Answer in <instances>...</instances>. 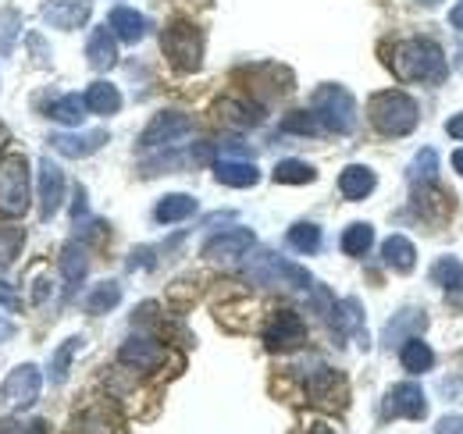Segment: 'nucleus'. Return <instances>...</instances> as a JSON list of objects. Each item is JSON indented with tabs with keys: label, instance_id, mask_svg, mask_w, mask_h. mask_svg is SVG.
<instances>
[{
	"label": "nucleus",
	"instance_id": "f257e3e1",
	"mask_svg": "<svg viewBox=\"0 0 463 434\" xmlns=\"http://www.w3.org/2000/svg\"><path fill=\"white\" fill-rule=\"evenodd\" d=\"M389 68L396 71L400 82H424V86H439L449 71L446 64V54L439 43L431 40H403L392 47V57H389Z\"/></svg>",
	"mask_w": 463,
	"mask_h": 434
},
{
	"label": "nucleus",
	"instance_id": "f03ea898",
	"mask_svg": "<svg viewBox=\"0 0 463 434\" xmlns=\"http://www.w3.org/2000/svg\"><path fill=\"white\" fill-rule=\"evenodd\" d=\"M367 114H371V125L382 132V136H410L417 128V100L403 93V90H385V93H374L371 104H367Z\"/></svg>",
	"mask_w": 463,
	"mask_h": 434
},
{
	"label": "nucleus",
	"instance_id": "7ed1b4c3",
	"mask_svg": "<svg viewBox=\"0 0 463 434\" xmlns=\"http://www.w3.org/2000/svg\"><path fill=\"white\" fill-rule=\"evenodd\" d=\"M314 114H317L321 128H328L335 136H349L356 128V100L346 86H335V82L321 86L314 93Z\"/></svg>",
	"mask_w": 463,
	"mask_h": 434
},
{
	"label": "nucleus",
	"instance_id": "20e7f679",
	"mask_svg": "<svg viewBox=\"0 0 463 434\" xmlns=\"http://www.w3.org/2000/svg\"><path fill=\"white\" fill-rule=\"evenodd\" d=\"M242 271H246V278H250L253 285H264V288H275V285H286V288H314L310 274L303 271V268H296V264H289V260L279 257V253H257V257L246 260Z\"/></svg>",
	"mask_w": 463,
	"mask_h": 434
},
{
	"label": "nucleus",
	"instance_id": "39448f33",
	"mask_svg": "<svg viewBox=\"0 0 463 434\" xmlns=\"http://www.w3.org/2000/svg\"><path fill=\"white\" fill-rule=\"evenodd\" d=\"M33 207V189H29V164L25 157L11 154L0 161V214L22 217Z\"/></svg>",
	"mask_w": 463,
	"mask_h": 434
},
{
	"label": "nucleus",
	"instance_id": "423d86ee",
	"mask_svg": "<svg viewBox=\"0 0 463 434\" xmlns=\"http://www.w3.org/2000/svg\"><path fill=\"white\" fill-rule=\"evenodd\" d=\"M161 47H165V57L178 71H196L200 61H203V36L189 22H172L161 36Z\"/></svg>",
	"mask_w": 463,
	"mask_h": 434
},
{
	"label": "nucleus",
	"instance_id": "0eeeda50",
	"mask_svg": "<svg viewBox=\"0 0 463 434\" xmlns=\"http://www.w3.org/2000/svg\"><path fill=\"white\" fill-rule=\"evenodd\" d=\"M40 388H43V374H40V367L22 363V367H14V371L4 378L0 395H4L7 410H29V406H36Z\"/></svg>",
	"mask_w": 463,
	"mask_h": 434
},
{
	"label": "nucleus",
	"instance_id": "6e6552de",
	"mask_svg": "<svg viewBox=\"0 0 463 434\" xmlns=\"http://www.w3.org/2000/svg\"><path fill=\"white\" fill-rule=\"evenodd\" d=\"M189 132H193V121H189L182 110H165V114H157V118L143 128L139 146H146V150H154V146H172L178 139H185Z\"/></svg>",
	"mask_w": 463,
	"mask_h": 434
},
{
	"label": "nucleus",
	"instance_id": "1a4fd4ad",
	"mask_svg": "<svg viewBox=\"0 0 463 434\" xmlns=\"http://www.w3.org/2000/svg\"><path fill=\"white\" fill-rule=\"evenodd\" d=\"M307 342V327L299 321V314L292 310H279L271 317V325L264 327V345L271 353H289V349H299Z\"/></svg>",
	"mask_w": 463,
	"mask_h": 434
},
{
	"label": "nucleus",
	"instance_id": "9d476101",
	"mask_svg": "<svg viewBox=\"0 0 463 434\" xmlns=\"http://www.w3.org/2000/svg\"><path fill=\"white\" fill-rule=\"evenodd\" d=\"M385 417L396 420V417H406V420H420L428 413V402H424V392L420 384L413 381H403V384H392L389 395H385Z\"/></svg>",
	"mask_w": 463,
	"mask_h": 434
},
{
	"label": "nucleus",
	"instance_id": "9b49d317",
	"mask_svg": "<svg viewBox=\"0 0 463 434\" xmlns=\"http://www.w3.org/2000/svg\"><path fill=\"white\" fill-rule=\"evenodd\" d=\"M93 14V4L90 0H47L43 4V22L51 29L61 33H71V29H82Z\"/></svg>",
	"mask_w": 463,
	"mask_h": 434
},
{
	"label": "nucleus",
	"instance_id": "f8f14e48",
	"mask_svg": "<svg viewBox=\"0 0 463 434\" xmlns=\"http://www.w3.org/2000/svg\"><path fill=\"white\" fill-rule=\"evenodd\" d=\"M64 171H61L54 161H40V217L43 221H51V217L61 211V203H64Z\"/></svg>",
	"mask_w": 463,
	"mask_h": 434
},
{
	"label": "nucleus",
	"instance_id": "ddd939ff",
	"mask_svg": "<svg viewBox=\"0 0 463 434\" xmlns=\"http://www.w3.org/2000/svg\"><path fill=\"white\" fill-rule=\"evenodd\" d=\"M250 246H253V231L250 228H229V231H222V235L203 242V257L207 260H235Z\"/></svg>",
	"mask_w": 463,
	"mask_h": 434
},
{
	"label": "nucleus",
	"instance_id": "4468645a",
	"mask_svg": "<svg viewBox=\"0 0 463 434\" xmlns=\"http://www.w3.org/2000/svg\"><path fill=\"white\" fill-rule=\"evenodd\" d=\"M104 143H108V132L104 128H93V132H58V136H51V146L58 150L61 157H90Z\"/></svg>",
	"mask_w": 463,
	"mask_h": 434
},
{
	"label": "nucleus",
	"instance_id": "2eb2a0df",
	"mask_svg": "<svg viewBox=\"0 0 463 434\" xmlns=\"http://www.w3.org/2000/svg\"><path fill=\"white\" fill-rule=\"evenodd\" d=\"M307 395L321 406H335L346 399V381L339 378L332 367H317L310 378H307Z\"/></svg>",
	"mask_w": 463,
	"mask_h": 434
},
{
	"label": "nucleus",
	"instance_id": "dca6fc26",
	"mask_svg": "<svg viewBox=\"0 0 463 434\" xmlns=\"http://www.w3.org/2000/svg\"><path fill=\"white\" fill-rule=\"evenodd\" d=\"M118 360L132 371H154L161 360H165V349L154 342V338H128L118 353Z\"/></svg>",
	"mask_w": 463,
	"mask_h": 434
},
{
	"label": "nucleus",
	"instance_id": "f3484780",
	"mask_svg": "<svg viewBox=\"0 0 463 434\" xmlns=\"http://www.w3.org/2000/svg\"><path fill=\"white\" fill-rule=\"evenodd\" d=\"M214 178L222 185H232V189H250V185L260 182V171H257V164L246 161V157H222V161L214 164Z\"/></svg>",
	"mask_w": 463,
	"mask_h": 434
},
{
	"label": "nucleus",
	"instance_id": "a211bd4d",
	"mask_svg": "<svg viewBox=\"0 0 463 434\" xmlns=\"http://www.w3.org/2000/svg\"><path fill=\"white\" fill-rule=\"evenodd\" d=\"M108 29L115 33V40H121V43H139L150 25H146V18H143L139 11H132V7H115V11L108 14Z\"/></svg>",
	"mask_w": 463,
	"mask_h": 434
},
{
	"label": "nucleus",
	"instance_id": "6ab92c4d",
	"mask_svg": "<svg viewBox=\"0 0 463 434\" xmlns=\"http://www.w3.org/2000/svg\"><path fill=\"white\" fill-rule=\"evenodd\" d=\"M86 57H90V64H93L97 71H108V68H115L118 43H115V33H111L108 25H100V29H93V33H90Z\"/></svg>",
	"mask_w": 463,
	"mask_h": 434
},
{
	"label": "nucleus",
	"instance_id": "aec40b11",
	"mask_svg": "<svg viewBox=\"0 0 463 434\" xmlns=\"http://www.w3.org/2000/svg\"><path fill=\"white\" fill-rule=\"evenodd\" d=\"M424 327H428L424 310H403V314H396V317L385 325V345L392 349V345H400L406 338H420Z\"/></svg>",
	"mask_w": 463,
	"mask_h": 434
},
{
	"label": "nucleus",
	"instance_id": "412c9836",
	"mask_svg": "<svg viewBox=\"0 0 463 434\" xmlns=\"http://www.w3.org/2000/svg\"><path fill=\"white\" fill-rule=\"evenodd\" d=\"M374 185H378V178H374V171L364 167V164H349L346 171L339 175V193H343L346 200H364V196H371Z\"/></svg>",
	"mask_w": 463,
	"mask_h": 434
},
{
	"label": "nucleus",
	"instance_id": "4be33fe9",
	"mask_svg": "<svg viewBox=\"0 0 463 434\" xmlns=\"http://www.w3.org/2000/svg\"><path fill=\"white\" fill-rule=\"evenodd\" d=\"M382 260L392 268V271H413V264H417V250H413V242L406 239V235H389L385 242H382Z\"/></svg>",
	"mask_w": 463,
	"mask_h": 434
},
{
	"label": "nucleus",
	"instance_id": "5701e85b",
	"mask_svg": "<svg viewBox=\"0 0 463 434\" xmlns=\"http://www.w3.org/2000/svg\"><path fill=\"white\" fill-rule=\"evenodd\" d=\"M90 271V253L79 246V242H68L64 250H61V274H64V288L68 292H75V285H82V278Z\"/></svg>",
	"mask_w": 463,
	"mask_h": 434
},
{
	"label": "nucleus",
	"instance_id": "b1692460",
	"mask_svg": "<svg viewBox=\"0 0 463 434\" xmlns=\"http://www.w3.org/2000/svg\"><path fill=\"white\" fill-rule=\"evenodd\" d=\"M86 97H75V93H68V97H58L54 104H47V118H54L61 125H68V128H79L82 125V118H86Z\"/></svg>",
	"mask_w": 463,
	"mask_h": 434
},
{
	"label": "nucleus",
	"instance_id": "393cba45",
	"mask_svg": "<svg viewBox=\"0 0 463 434\" xmlns=\"http://www.w3.org/2000/svg\"><path fill=\"white\" fill-rule=\"evenodd\" d=\"M400 360H403V367L410 371V374H424V371L435 367V353H431V345L420 342V338H406Z\"/></svg>",
	"mask_w": 463,
	"mask_h": 434
},
{
	"label": "nucleus",
	"instance_id": "a878e982",
	"mask_svg": "<svg viewBox=\"0 0 463 434\" xmlns=\"http://www.w3.org/2000/svg\"><path fill=\"white\" fill-rule=\"evenodd\" d=\"M86 108L93 110V114H118L121 108V93H118V86L111 82H93L90 90H86Z\"/></svg>",
	"mask_w": 463,
	"mask_h": 434
},
{
	"label": "nucleus",
	"instance_id": "bb28decb",
	"mask_svg": "<svg viewBox=\"0 0 463 434\" xmlns=\"http://www.w3.org/2000/svg\"><path fill=\"white\" fill-rule=\"evenodd\" d=\"M193 214H196V200L185 196V193L165 196V200L157 203V211H154V217H157L161 224H175V221H185V217H193Z\"/></svg>",
	"mask_w": 463,
	"mask_h": 434
},
{
	"label": "nucleus",
	"instance_id": "cd10ccee",
	"mask_svg": "<svg viewBox=\"0 0 463 434\" xmlns=\"http://www.w3.org/2000/svg\"><path fill=\"white\" fill-rule=\"evenodd\" d=\"M118 303H121V285H118V281H100V285H93V292L86 296V310H90V314H111Z\"/></svg>",
	"mask_w": 463,
	"mask_h": 434
},
{
	"label": "nucleus",
	"instance_id": "c85d7f7f",
	"mask_svg": "<svg viewBox=\"0 0 463 434\" xmlns=\"http://www.w3.org/2000/svg\"><path fill=\"white\" fill-rule=\"evenodd\" d=\"M218 118L235 125V128H250V125L260 121V110L253 108V104H246V100H222L218 104Z\"/></svg>",
	"mask_w": 463,
	"mask_h": 434
},
{
	"label": "nucleus",
	"instance_id": "c756f323",
	"mask_svg": "<svg viewBox=\"0 0 463 434\" xmlns=\"http://www.w3.org/2000/svg\"><path fill=\"white\" fill-rule=\"evenodd\" d=\"M431 281L446 292H457V288H463V264L457 257H439L431 268Z\"/></svg>",
	"mask_w": 463,
	"mask_h": 434
},
{
	"label": "nucleus",
	"instance_id": "7c9ffc66",
	"mask_svg": "<svg viewBox=\"0 0 463 434\" xmlns=\"http://www.w3.org/2000/svg\"><path fill=\"white\" fill-rule=\"evenodd\" d=\"M371 242H374V228L367 221H356L343 231V253L349 257H364L371 250Z\"/></svg>",
	"mask_w": 463,
	"mask_h": 434
},
{
	"label": "nucleus",
	"instance_id": "2f4dec72",
	"mask_svg": "<svg viewBox=\"0 0 463 434\" xmlns=\"http://www.w3.org/2000/svg\"><path fill=\"white\" fill-rule=\"evenodd\" d=\"M289 246L296 253H317L321 250V228L310 221H296L289 228Z\"/></svg>",
	"mask_w": 463,
	"mask_h": 434
},
{
	"label": "nucleus",
	"instance_id": "473e14b6",
	"mask_svg": "<svg viewBox=\"0 0 463 434\" xmlns=\"http://www.w3.org/2000/svg\"><path fill=\"white\" fill-rule=\"evenodd\" d=\"M271 178L282 182V185H307V182L317 178V171L307 161H279V167L271 171Z\"/></svg>",
	"mask_w": 463,
	"mask_h": 434
},
{
	"label": "nucleus",
	"instance_id": "72a5a7b5",
	"mask_svg": "<svg viewBox=\"0 0 463 434\" xmlns=\"http://www.w3.org/2000/svg\"><path fill=\"white\" fill-rule=\"evenodd\" d=\"M79 349H82V338L75 335V338H68L58 353H54V360H51V381H54V384H64L68 367H71V360H75V353H79Z\"/></svg>",
	"mask_w": 463,
	"mask_h": 434
},
{
	"label": "nucleus",
	"instance_id": "f704fd0d",
	"mask_svg": "<svg viewBox=\"0 0 463 434\" xmlns=\"http://www.w3.org/2000/svg\"><path fill=\"white\" fill-rule=\"evenodd\" d=\"M439 175V154L435 150H420L413 164H410V182H420V185H431Z\"/></svg>",
	"mask_w": 463,
	"mask_h": 434
},
{
	"label": "nucleus",
	"instance_id": "c9c22d12",
	"mask_svg": "<svg viewBox=\"0 0 463 434\" xmlns=\"http://www.w3.org/2000/svg\"><path fill=\"white\" fill-rule=\"evenodd\" d=\"M25 242V231L18 224H0V268H7Z\"/></svg>",
	"mask_w": 463,
	"mask_h": 434
},
{
	"label": "nucleus",
	"instance_id": "e433bc0d",
	"mask_svg": "<svg viewBox=\"0 0 463 434\" xmlns=\"http://www.w3.org/2000/svg\"><path fill=\"white\" fill-rule=\"evenodd\" d=\"M18 29H22V14L18 11H0V57H7L14 51V40H18Z\"/></svg>",
	"mask_w": 463,
	"mask_h": 434
},
{
	"label": "nucleus",
	"instance_id": "4c0bfd02",
	"mask_svg": "<svg viewBox=\"0 0 463 434\" xmlns=\"http://www.w3.org/2000/svg\"><path fill=\"white\" fill-rule=\"evenodd\" d=\"M282 128H286V132H299V136H317V132H325L314 110H292L289 118L282 121Z\"/></svg>",
	"mask_w": 463,
	"mask_h": 434
},
{
	"label": "nucleus",
	"instance_id": "58836bf2",
	"mask_svg": "<svg viewBox=\"0 0 463 434\" xmlns=\"http://www.w3.org/2000/svg\"><path fill=\"white\" fill-rule=\"evenodd\" d=\"M435 434H463V413H457V417H442L439 428H435Z\"/></svg>",
	"mask_w": 463,
	"mask_h": 434
},
{
	"label": "nucleus",
	"instance_id": "ea45409f",
	"mask_svg": "<svg viewBox=\"0 0 463 434\" xmlns=\"http://www.w3.org/2000/svg\"><path fill=\"white\" fill-rule=\"evenodd\" d=\"M47 285H51L47 278H36V281H33V299H36V303H43V299L51 296V288H47Z\"/></svg>",
	"mask_w": 463,
	"mask_h": 434
},
{
	"label": "nucleus",
	"instance_id": "a19ab883",
	"mask_svg": "<svg viewBox=\"0 0 463 434\" xmlns=\"http://www.w3.org/2000/svg\"><path fill=\"white\" fill-rule=\"evenodd\" d=\"M446 132H449L453 139H463V114H457V118L446 121Z\"/></svg>",
	"mask_w": 463,
	"mask_h": 434
},
{
	"label": "nucleus",
	"instance_id": "79ce46f5",
	"mask_svg": "<svg viewBox=\"0 0 463 434\" xmlns=\"http://www.w3.org/2000/svg\"><path fill=\"white\" fill-rule=\"evenodd\" d=\"M449 22H453V29H460L463 33V0H457V7L449 11Z\"/></svg>",
	"mask_w": 463,
	"mask_h": 434
},
{
	"label": "nucleus",
	"instance_id": "37998d69",
	"mask_svg": "<svg viewBox=\"0 0 463 434\" xmlns=\"http://www.w3.org/2000/svg\"><path fill=\"white\" fill-rule=\"evenodd\" d=\"M4 335H11V321L0 314V338H4Z\"/></svg>",
	"mask_w": 463,
	"mask_h": 434
},
{
	"label": "nucleus",
	"instance_id": "c03bdc74",
	"mask_svg": "<svg viewBox=\"0 0 463 434\" xmlns=\"http://www.w3.org/2000/svg\"><path fill=\"white\" fill-rule=\"evenodd\" d=\"M310 434H335V431H332L328 424H314V428H310Z\"/></svg>",
	"mask_w": 463,
	"mask_h": 434
},
{
	"label": "nucleus",
	"instance_id": "a18cd8bd",
	"mask_svg": "<svg viewBox=\"0 0 463 434\" xmlns=\"http://www.w3.org/2000/svg\"><path fill=\"white\" fill-rule=\"evenodd\" d=\"M453 167L463 175V150H457V154H453Z\"/></svg>",
	"mask_w": 463,
	"mask_h": 434
},
{
	"label": "nucleus",
	"instance_id": "49530a36",
	"mask_svg": "<svg viewBox=\"0 0 463 434\" xmlns=\"http://www.w3.org/2000/svg\"><path fill=\"white\" fill-rule=\"evenodd\" d=\"M4 136H7V132H4V125H0V143H4Z\"/></svg>",
	"mask_w": 463,
	"mask_h": 434
},
{
	"label": "nucleus",
	"instance_id": "de8ad7c7",
	"mask_svg": "<svg viewBox=\"0 0 463 434\" xmlns=\"http://www.w3.org/2000/svg\"><path fill=\"white\" fill-rule=\"evenodd\" d=\"M424 4H439V0H424Z\"/></svg>",
	"mask_w": 463,
	"mask_h": 434
}]
</instances>
